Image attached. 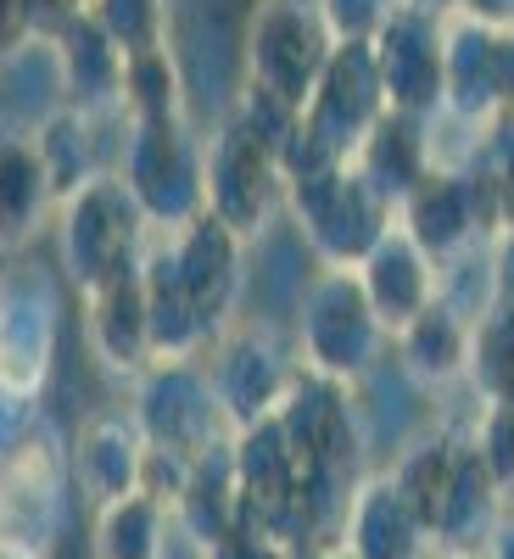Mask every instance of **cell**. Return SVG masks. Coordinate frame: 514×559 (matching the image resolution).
Listing matches in <instances>:
<instances>
[{"mask_svg":"<svg viewBox=\"0 0 514 559\" xmlns=\"http://www.w3.org/2000/svg\"><path fill=\"white\" fill-rule=\"evenodd\" d=\"M381 112H386V90H381L369 39H336V51H331V62H324L313 96L302 107V123L342 163H352V152L363 146V134L381 123Z\"/></svg>","mask_w":514,"mask_h":559,"instance_id":"16","label":"cell"},{"mask_svg":"<svg viewBox=\"0 0 514 559\" xmlns=\"http://www.w3.org/2000/svg\"><path fill=\"white\" fill-rule=\"evenodd\" d=\"M101 123L107 118H89V112H79V107H51L45 118H34V152H39V168H45V179H51V191H57V202H68L79 185H89L101 174Z\"/></svg>","mask_w":514,"mask_h":559,"instance_id":"28","label":"cell"},{"mask_svg":"<svg viewBox=\"0 0 514 559\" xmlns=\"http://www.w3.org/2000/svg\"><path fill=\"white\" fill-rule=\"evenodd\" d=\"M146 247H152V224L129 197L118 168H101L57 207V252H62L68 286H79V297L107 286L112 274L134 269L146 258Z\"/></svg>","mask_w":514,"mask_h":559,"instance_id":"3","label":"cell"},{"mask_svg":"<svg viewBox=\"0 0 514 559\" xmlns=\"http://www.w3.org/2000/svg\"><path fill=\"white\" fill-rule=\"evenodd\" d=\"M397 229L447 280L458 263H470L476 252H487V241L498 236L503 224H498L492 202L481 197V185L464 174V163H437L408 191V202L397 207Z\"/></svg>","mask_w":514,"mask_h":559,"instance_id":"9","label":"cell"},{"mask_svg":"<svg viewBox=\"0 0 514 559\" xmlns=\"http://www.w3.org/2000/svg\"><path fill=\"white\" fill-rule=\"evenodd\" d=\"M336 559H347V554H342V548H336Z\"/></svg>","mask_w":514,"mask_h":559,"instance_id":"46","label":"cell"},{"mask_svg":"<svg viewBox=\"0 0 514 559\" xmlns=\"http://www.w3.org/2000/svg\"><path fill=\"white\" fill-rule=\"evenodd\" d=\"M84 342L96 353V364L118 381H134L157 353H152V319H146V280L140 263L112 274L107 286L84 297Z\"/></svg>","mask_w":514,"mask_h":559,"instance_id":"20","label":"cell"},{"mask_svg":"<svg viewBox=\"0 0 514 559\" xmlns=\"http://www.w3.org/2000/svg\"><path fill=\"white\" fill-rule=\"evenodd\" d=\"M174 509L152 498L146 487L96 503V526H89V559H168Z\"/></svg>","mask_w":514,"mask_h":559,"instance_id":"29","label":"cell"},{"mask_svg":"<svg viewBox=\"0 0 514 559\" xmlns=\"http://www.w3.org/2000/svg\"><path fill=\"white\" fill-rule=\"evenodd\" d=\"M51 57L62 79V102L89 112V118H123V51L118 39L96 23V12H73L51 34Z\"/></svg>","mask_w":514,"mask_h":559,"instance_id":"19","label":"cell"},{"mask_svg":"<svg viewBox=\"0 0 514 559\" xmlns=\"http://www.w3.org/2000/svg\"><path fill=\"white\" fill-rule=\"evenodd\" d=\"M68 498H73L68 448L45 426L28 448H17L0 464V543H17L51 559L68 526Z\"/></svg>","mask_w":514,"mask_h":559,"instance_id":"11","label":"cell"},{"mask_svg":"<svg viewBox=\"0 0 514 559\" xmlns=\"http://www.w3.org/2000/svg\"><path fill=\"white\" fill-rule=\"evenodd\" d=\"M202 364H207V381L229 431H247L258 419H268L297 376V353H286V342L252 319H229L202 347Z\"/></svg>","mask_w":514,"mask_h":559,"instance_id":"10","label":"cell"},{"mask_svg":"<svg viewBox=\"0 0 514 559\" xmlns=\"http://www.w3.org/2000/svg\"><path fill=\"white\" fill-rule=\"evenodd\" d=\"M274 419H279V431H286V442L308 476H331V481L363 476V442L369 437H363V408H358L347 381L297 364Z\"/></svg>","mask_w":514,"mask_h":559,"instance_id":"6","label":"cell"},{"mask_svg":"<svg viewBox=\"0 0 514 559\" xmlns=\"http://www.w3.org/2000/svg\"><path fill=\"white\" fill-rule=\"evenodd\" d=\"M39 431H45L39 397H28V392H12V386H0V464H7L17 448H28Z\"/></svg>","mask_w":514,"mask_h":559,"instance_id":"37","label":"cell"},{"mask_svg":"<svg viewBox=\"0 0 514 559\" xmlns=\"http://www.w3.org/2000/svg\"><path fill=\"white\" fill-rule=\"evenodd\" d=\"M286 213L302 229L319 269H358L397 224V207L369 191V179L352 163L319 174V179H302V185H286Z\"/></svg>","mask_w":514,"mask_h":559,"instance_id":"5","label":"cell"},{"mask_svg":"<svg viewBox=\"0 0 514 559\" xmlns=\"http://www.w3.org/2000/svg\"><path fill=\"white\" fill-rule=\"evenodd\" d=\"M481 559H514V515H503V521L492 526V537H487Z\"/></svg>","mask_w":514,"mask_h":559,"instance_id":"42","label":"cell"},{"mask_svg":"<svg viewBox=\"0 0 514 559\" xmlns=\"http://www.w3.org/2000/svg\"><path fill=\"white\" fill-rule=\"evenodd\" d=\"M442 23L431 12H414L397 7L369 51H375V73L386 90V107L392 112H414V118H442Z\"/></svg>","mask_w":514,"mask_h":559,"instance_id":"17","label":"cell"},{"mask_svg":"<svg viewBox=\"0 0 514 559\" xmlns=\"http://www.w3.org/2000/svg\"><path fill=\"white\" fill-rule=\"evenodd\" d=\"M279 548H286V543H274V537H268V532L247 515L236 532H224V537H218V543H213L202 559H279Z\"/></svg>","mask_w":514,"mask_h":559,"instance_id":"38","label":"cell"},{"mask_svg":"<svg viewBox=\"0 0 514 559\" xmlns=\"http://www.w3.org/2000/svg\"><path fill=\"white\" fill-rule=\"evenodd\" d=\"M68 471L73 487L89 503H112L140 492V476H146V437L129 419V408H96L73 431L68 442Z\"/></svg>","mask_w":514,"mask_h":559,"instance_id":"21","label":"cell"},{"mask_svg":"<svg viewBox=\"0 0 514 559\" xmlns=\"http://www.w3.org/2000/svg\"><path fill=\"white\" fill-rule=\"evenodd\" d=\"M229 118H241L268 152H279L291 140V129H297V107L291 102H279L274 90H263V84H252V79H241V90H236V107H229Z\"/></svg>","mask_w":514,"mask_h":559,"instance_id":"34","label":"cell"},{"mask_svg":"<svg viewBox=\"0 0 514 559\" xmlns=\"http://www.w3.org/2000/svg\"><path fill=\"white\" fill-rule=\"evenodd\" d=\"M28 39H39L28 7H23V0H0V62H7L12 51H23Z\"/></svg>","mask_w":514,"mask_h":559,"instance_id":"39","label":"cell"},{"mask_svg":"<svg viewBox=\"0 0 514 559\" xmlns=\"http://www.w3.org/2000/svg\"><path fill=\"white\" fill-rule=\"evenodd\" d=\"M247 247L229 224H218L213 213L191 218L184 229L168 236L174 252V274L184 297H191V313L202 324V336L213 342L229 319H241V292H247Z\"/></svg>","mask_w":514,"mask_h":559,"instance_id":"15","label":"cell"},{"mask_svg":"<svg viewBox=\"0 0 514 559\" xmlns=\"http://www.w3.org/2000/svg\"><path fill=\"white\" fill-rule=\"evenodd\" d=\"M470 324H476L470 308H464L453 292H437V297L392 336L403 376L419 381V386H431V392L458 386L464 369H470Z\"/></svg>","mask_w":514,"mask_h":559,"instance_id":"23","label":"cell"},{"mask_svg":"<svg viewBox=\"0 0 514 559\" xmlns=\"http://www.w3.org/2000/svg\"><path fill=\"white\" fill-rule=\"evenodd\" d=\"M453 17H470L487 28H514V0H458Z\"/></svg>","mask_w":514,"mask_h":559,"instance_id":"40","label":"cell"},{"mask_svg":"<svg viewBox=\"0 0 514 559\" xmlns=\"http://www.w3.org/2000/svg\"><path fill=\"white\" fill-rule=\"evenodd\" d=\"M0 559H45V554H28V548H17V543H0Z\"/></svg>","mask_w":514,"mask_h":559,"instance_id":"44","label":"cell"},{"mask_svg":"<svg viewBox=\"0 0 514 559\" xmlns=\"http://www.w3.org/2000/svg\"><path fill=\"white\" fill-rule=\"evenodd\" d=\"M129 419L140 426L146 448L179 459H196L218 437H229L202 358H152L129 381Z\"/></svg>","mask_w":514,"mask_h":559,"instance_id":"7","label":"cell"},{"mask_svg":"<svg viewBox=\"0 0 514 559\" xmlns=\"http://www.w3.org/2000/svg\"><path fill=\"white\" fill-rule=\"evenodd\" d=\"M236 448V476H241V503L247 515L274 537L291 548V532H297V503H302V464L279 431V419H258V426L236 431L229 437Z\"/></svg>","mask_w":514,"mask_h":559,"instance_id":"18","label":"cell"},{"mask_svg":"<svg viewBox=\"0 0 514 559\" xmlns=\"http://www.w3.org/2000/svg\"><path fill=\"white\" fill-rule=\"evenodd\" d=\"M464 168H470L476 185L492 197L498 224L514 229V107H503L492 123L476 129L470 152H464ZM503 229H498V236H503Z\"/></svg>","mask_w":514,"mask_h":559,"instance_id":"31","label":"cell"},{"mask_svg":"<svg viewBox=\"0 0 514 559\" xmlns=\"http://www.w3.org/2000/svg\"><path fill=\"white\" fill-rule=\"evenodd\" d=\"M403 7V0H319V17L336 39H375V28Z\"/></svg>","mask_w":514,"mask_h":559,"instance_id":"36","label":"cell"},{"mask_svg":"<svg viewBox=\"0 0 514 559\" xmlns=\"http://www.w3.org/2000/svg\"><path fill=\"white\" fill-rule=\"evenodd\" d=\"M62 342V292L45 269L0 274V386L39 397L57 369Z\"/></svg>","mask_w":514,"mask_h":559,"instance_id":"14","label":"cell"},{"mask_svg":"<svg viewBox=\"0 0 514 559\" xmlns=\"http://www.w3.org/2000/svg\"><path fill=\"white\" fill-rule=\"evenodd\" d=\"M23 7H28V17H34V34L39 39H51L79 7H73V0H23Z\"/></svg>","mask_w":514,"mask_h":559,"instance_id":"41","label":"cell"},{"mask_svg":"<svg viewBox=\"0 0 514 559\" xmlns=\"http://www.w3.org/2000/svg\"><path fill=\"white\" fill-rule=\"evenodd\" d=\"M408 509L431 537V554L442 559H481L492 526L503 521V487L492 481L487 459L470 437V426H437L414 437L397 464L386 471Z\"/></svg>","mask_w":514,"mask_h":559,"instance_id":"1","label":"cell"},{"mask_svg":"<svg viewBox=\"0 0 514 559\" xmlns=\"http://www.w3.org/2000/svg\"><path fill=\"white\" fill-rule=\"evenodd\" d=\"M331 51H336V34L319 17V0H258L247 17V45H241L247 73L241 79L274 90L279 102H291L302 112Z\"/></svg>","mask_w":514,"mask_h":559,"instance_id":"8","label":"cell"},{"mask_svg":"<svg viewBox=\"0 0 514 559\" xmlns=\"http://www.w3.org/2000/svg\"><path fill=\"white\" fill-rule=\"evenodd\" d=\"M118 174L146 213L152 236H174L207 213V140L191 112L174 118H123L118 123Z\"/></svg>","mask_w":514,"mask_h":559,"instance_id":"2","label":"cell"},{"mask_svg":"<svg viewBox=\"0 0 514 559\" xmlns=\"http://www.w3.org/2000/svg\"><path fill=\"white\" fill-rule=\"evenodd\" d=\"M470 437L487 459L492 481L514 492V403H481V414L470 419Z\"/></svg>","mask_w":514,"mask_h":559,"instance_id":"35","label":"cell"},{"mask_svg":"<svg viewBox=\"0 0 514 559\" xmlns=\"http://www.w3.org/2000/svg\"><path fill=\"white\" fill-rule=\"evenodd\" d=\"M89 12L118 39L123 57L168 45V0H89Z\"/></svg>","mask_w":514,"mask_h":559,"instance_id":"33","label":"cell"},{"mask_svg":"<svg viewBox=\"0 0 514 559\" xmlns=\"http://www.w3.org/2000/svg\"><path fill=\"white\" fill-rule=\"evenodd\" d=\"M352 168L369 179V191L381 202L403 207L408 191L437 168V118H414V112H381V123L363 134V146L352 152Z\"/></svg>","mask_w":514,"mask_h":559,"instance_id":"24","label":"cell"},{"mask_svg":"<svg viewBox=\"0 0 514 559\" xmlns=\"http://www.w3.org/2000/svg\"><path fill=\"white\" fill-rule=\"evenodd\" d=\"M464 386L476 392V403H514V302L509 297H487L476 308Z\"/></svg>","mask_w":514,"mask_h":559,"instance_id":"30","label":"cell"},{"mask_svg":"<svg viewBox=\"0 0 514 559\" xmlns=\"http://www.w3.org/2000/svg\"><path fill=\"white\" fill-rule=\"evenodd\" d=\"M57 191L39 168L34 134L28 129H0V252H23L51 218Z\"/></svg>","mask_w":514,"mask_h":559,"instance_id":"27","label":"cell"},{"mask_svg":"<svg viewBox=\"0 0 514 559\" xmlns=\"http://www.w3.org/2000/svg\"><path fill=\"white\" fill-rule=\"evenodd\" d=\"M342 554L347 559H426L431 537L397 492L386 471H363L352 498H347V521H342Z\"/></svg>","mask_w":514,"mask_h":559,"instance_id":"22","label":"cell"},{"mask_svg":"<svg viewBox=\"0 0 514 559\" xmlns=\"http://www.w3.org/2000/svg\"><path fill=\"white\" fill-rule=\"evenodd\" d=\"M358 286H363L369 308H375V319L386 324V336H397L403 324L442 292V274H437V263L392 224L386 236L375 241V252L358 263Z\"/></svg>","mask_w":514,"mask_h":559,"instance_id":"25","label":"cell"},{"mask_svg":"<svg viewBox=\"0 0 514 559\" xmlns=\"http://www.w3.org/2000/svg\"><path fill=\"white\" fill-rule=\"evenodd\" d=\"M403 7H414V12H431V17H453V12H458V0H403Z\"/></svg>","mask_w":514,"mask_h":559,"instance_id":"43","label":"cell"},{"mask_svg":"<svg viewBox=\"0 0 514 559\" xmlns=\"http://www.w3.org/2000/svg\"><path fill=\"white\" fill-rule=\"evenodd\" d=\"M514 107V28H487L470 17L442 23V118L481 129Z\"/></svg>","mask_w":514,"mask_h":559,"instance_id":"13","label":"cell"},{"mask_svg":"<svg viewBox=\"0 0 514 559\" xmlns=\"http://www.w3.org/2000/svg\"><path fill=\"white\" fill-rule=\"evenodd\" d=\"M184 112V73L168 45L123 62V118H174Z\"/></svg>","mask_w":514,"mask_h":559,"instance_id":"32","label":"cell"},{"mask_svg":"<svg viewBox=\"0 0 514 559\" xmlns=\"http://www.w3.org/2000/svg\"><path fill=\"white\" fill-rule=\"evenodd\" d=\"M297 364L319 369V376H336L347 386H358L369 369L381 364V353L392 347L386 324L369 308L358 269H319L302 297H297Z\"/></svg>","mask_w":514,"mask_h":559,"instance_id":"4","label":"cell"},{"mask_svg":"<svg viewBox=\"0 0 514 559\" xmlns=\"http://www.w3.org/2000/svg\"><path fill=\"white\" fill-rule=\"evenodd\" d=\"M236 437V431H229ZM229 437H218L207 453H196L191 476H184L179 498H174V526L184 532L196 554H207L224 532H236L247 521V503H241V476H236V448Z\"/></svg>","mask_w":514,"mask_h":559,"instance_id":"26","label":"cell"},{"mask_svg":"<svg viewBox=\"0 0 514 559\" xmlns=\"http://www.w3.org/2000/svg\"><path fill=\"white\" fill-rule=\"evenodd\" d=\"M73 7H79V12H84V7H89V0H73Z\"/></svg>","mask_w":514,"mask_h":559,"instance_id":"45","label":"cell"},{"mask_svg":"<svg viewBox=\"0 0 514 559\" xmlns=\"http://www.w3.org/2000/svg\"><path fill=\"white\" fill-rule=\"evenodd\" d=\"M279 207H286V179L274 152L241 118H224L207 134V213L241 241H258Z\"/></svg>","mask_w":514,"mask_h":559,"instance_id":"12","label":"cell"}]
</instances>
